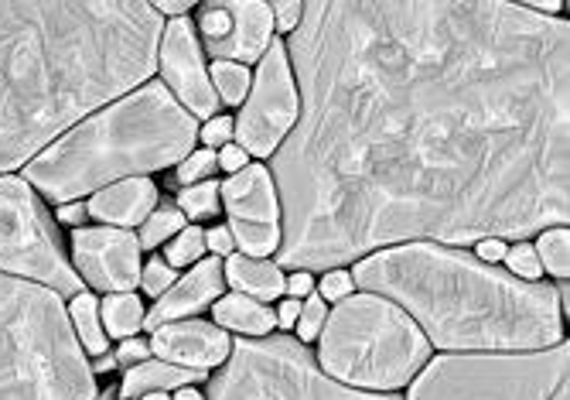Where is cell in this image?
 Here are the masks:
<instances>
[{"label": "cell", "mask_w": 570, "mask_h": 400, "mask_svg": "<svg viewBox=\"0 0 570 400\" xmlns=\"http://www.w3.org/2000/svg\"><path fill=\"white\" fill-rule=\"evenodd\" d=\"M301 114L274 155L277 267H342L406 240L567 226L563 18L527 4H304Z\"/></svg>", "instance_id": "1"}, {"label": "cell", "mask_w": 570, "mask_h": 400, "mask_svg": "<svg viewBox=\"0 0 570 400\" xmlns=\"http://www.w3.org/2000/svg\"><path fill=\"white\" fill-rule=\"evenodd\" d=\"M165 21L140 0L0 4V175L137 89L158 59Z\"/></svg>", "instance_id": "2"}, {"label": "cell", "mask_w": 570, "mask_h": 400, "mask_svg": "<svg viewBox=\"0 0 570 400\" xmlns=\"http://www.w3.org/2000/svg\"><path fill=\"white\" fill-rule=\"evenodd\" d=\"M352 284L417 319L448 353H537L560 345V287L520 281L441 243H406L355 264Z\"/></svg>", "instance_id": "3"}, {"label": "cell", "mask_w": 570, "mask_h": 400, "mask_svg": "<svg viewBox=\"0 0 570 400\" xmlns=\"http://www.w3.org/2000/svg\"><path fill=\"white\" fill-rule=\"evenodd\" d=\"M195 140L198 120L165 82H144L45 147L24 165V182L51 203H72L107 185L181 165L195 152Z\"/></svg>", "instance_id": "4"}, {"label": "cell", "mask_w": 570, "mask_h": 400, "mask_svg": "<svg viewBox=\"0 0 570 400\" xmlns=\"http://www.w3.org/2000/svg\"><path fill=\"white\" fill-rule=\"evenodd\" d=\"M0 400H96L62 297L8 274H0Z\"/></svg>", "instance_id": "5"}, {"label": "cell", "mask_w": 570, "mask_h": 400, "mask_svg": "<svg viewBox=\"0 0 570 400\" xmlns=\"http://www.w3.org/2000/svg\"><path fill=\"white\" fill-rule=\"evenodd\" d=\"M428 357L417 322L380 294L342 297L322 329V367L345 387L400 390L428 367Z\"/></svg>", "instance_id": "6"}, {"label": "cell", "mask_w": 570, "mask_h": 400, "mask_svg": "<svg viewBox=\"0 0 570 400\" xmlns=\"http://www.w3.org/2000/svg\"><path fill=\"white\" fill-rule=\"evenodd\" d=\"M570 345L537 353H454L428 363L410 400H567Z\"/></svg>", "instance_id": "7"}, {"label": "cell", "mask_w": 570, "mask_h": 400, "mask_svg": "<svg viewBox=\"0 0 570 400\" xmlns=\"http://www.w3.org/2000/svg\"><path fill=\"white\" fill-rule=\"evenodd\" d=\"M209 400H400L352 390L318 370L304 342L291 335L236 339L226 370L213 380Z\"/></svg>", "instance_id": "8"}, {"label": "cell", "mask_w": 570, "mask_h": 400, "mask_svg": "<svg viewBox=\"0 0 570 400\" xmlns=\"http://www.w3.org/2000/svg\"><path fill=\"white\" fill-rule=\"evenodd\" d=\"M0 271L56 294H82V277L66 261L56 226L18 175H0Z\"/></svg>", "instance_id": "9"}, {"label": "cell", "mask_w": 570, "mask_h": 400, "mask_svg": "<svg viewBox=\"0 0 570 400\" xmlns=\"http://www.w3.org/2000/svg\"><path fill=\"white\" fill-rule=\"evenodd\" d=\"M297 89L291 79L287 45L274 38L261 59L253 79V92H246V107L236 124V137L246 155L267 158L277 155V147L287 140V134L297 124Z\"/></svg>", "instance_id": "10"}, {"label": "cell", "mask_w": 570, "mask_h": 400, "mask_svg": "<svg viewBox=\"0 0 570 400\" xmlns=\"http://www.w3.org/2000/svg\"><path fill=\"white\" fill-rule=\"evenodd\" d=\"M198 28L216 62H261L274 41V14L264 0H213L198 11Z\"/></svg>", "instance_id": "11"}, {"label": "cell", "mask_w": 570, "mask_h": 400, "mask_svg": "<svg viewBox=\"0 0 570 400\" xmlns=\"http://www.w3.org/2000/svg\"><path fill=\"white\" fill-rule=\"evenodd\" d=\"M158 66H161L165 89L181 107H188L191 117L209 120L219 110V96L213 89L209 69L202 62V45L188 18H175L165 25L158 45Z\"/></svg>", "instance_id": "12"}, {"label": "cell", "mask_w": 570, "mask_h": 400, "mask_svg": "<svg viewBox=\"0 0 570 400\" xmlns=\"http://www.w3.org/2000/svg\"><path fill=\"white\" fill-rule=\"evenodd\" d=\"M72 254L79 277L99 291L130 294L140 284V243L130 230L96 226V230H76Z\"/></svg>", "instance_id": "13"}, {"label": "cell", "mask_w": 570, "mask_h": 400, "mask_svg": "<svg viewBox=\"0 0 570 400\" xmlns=\"http://www.w3.org/2000/svg\"><path fill=\"white\" fill-rule=\"evenodd\" d=\"M150 335V353H158L161 363L198 373H209V367L226 363L233 349L229 335L209 322H168Z\"/></svg>", "instance_id": "14"}, {"label": "cell", "mask_w": 570, "mask_h": 400, "mask_svg": "<svg viewBox=\"0 0 570 400\" xmlns=\"http://www.w3.org/2000/svg\"><path fill=\"white\" fill-rule=\"evenodd\" d=\"M223 287H226L223 261L219 257L202 261L191 274H185L178 284H171L158 297V305H154L144 315V325L140 329L154 332V329H161L168 322H181L185 315H195V312H202L209 302H216V297H223Z\"/></svg>", "instance_id": "15"}, {"label": "cell", "mask_w": 570, "mask_h": 400, "mask_svg": "<svg viewBox=\"0 0 570 400\" xmlns=\"http://www.w3.org/2000/svg\"><path fill=\"white\" fill-rule=\"evenodd\" d=\"M219 198L229 209V219L277 226L281 203L274 178L264 165H246L243 172H236L226 185H219Z\"/></svg>", "instance_id": "16"}, {"label": "cell", "mask_w": 570, "mask_h": 400, "mask_svg": "<svg viewBox=\"0 0 570 400\" xmlns=\"http://www.w3.org/2000/svg\"><path fill=\"white\" fill-rule=\"evenodd\" d=\"M154 203H158V188H154L150 178H127V182L99 188L89 198L86 216L110 223L114 230H130L154 213Z\"/></svg>", "instance_id": "17"}, {"label": "cell", "mask_w": 570, "mask_h": 400, "mask_svg": "<svg viewBox=\"0 0 570 400\" xmlns=\"http://www.w3.org/2000/svg\"><path fill=\"white\" fill-rule=\"evenodd\" d=\"M223 274L236 287V294H246V297H253V302H261L264 297V305H267L271 297L284 294V274L271 261H253V257L233 254L223 264Z\"/></svg>", "instance_id": "18"}, {"label": "cell", "mask_w": 570, "mask_h": 400, "mask_svg": "<svg viewBox=\"0 0 570 400\" xmlns=\"http://www.w3.org/2000/svg\"><path fill=\"white\" fill-rule=\"evenodd\" d=\"M198 380H209V373H198V370H181V367H171V363H140L134 370H127L124 383H120V393L124 400H140L144 393H165V390H181L188 383H198Z\"/></svg>", "instance_id": "19"}, {"label": "cell", "mask_w": 570, "mask_h": 400, "mask_svg": "<svg viewBox=\"0 0 570 400\" xmlns=\"http://www.w3.org/2000/svg\"><path fill=\"white\" fill-rule=\"evenodd\" d=\"M213 315H216V325L223 332L233 329V332H243L249 339H267L271 329L277 325V312L267 309L264 302H253V297H246V294L219 297Z\"/></svg>", "instance_id": "20"}, {"label": "cell", "mask_w": 570, "mask_h": 400, "mask_svg": "<svg viewBox=\"0 0 570 400\" xmlns=\"http://www.w3.org/2000/svg\"><path fill=\"white\" fill-rule=\"evenodd\" d=\"M226 230H229L233 243L243 250V257H253V261H267V257L274 254V250L281 246V226L229 219Z\"/></svg>", "instance_id": "21"}, {"label": "cell", "mask_w": 570, "mask_h": 400, "mask_svg": "<svg viewBox=\"0 0 570 400\" xmlns=\"http://www.w3.org/2000/svg\"><path fill=\"white\" fill-rule=\"evenodd\" d=\"M72 329H76L79 345H86V353H96V357L107 353V332L99 329V302L92 294L72 297Z\"/></svg>", "instance_id": "22"}, {"label": "cell", "mask_w": 570, "mask_h": 400, "mask_svg": "<svg viewBox=\"0 0 570 400\" xmlns=\"http://www.w3.org/2000/svg\"><path fill=\"white\" fill-rule=\"evenodd\" d=\"M102 325L117 339H130L144 325V305L134 294H110L102 297Z\"/></svg>", "instance_id": "23"}, {"label": "cell", "mask_w": 570, "mask_h": 400, "mask_svg": "<svg viewBox=\"0 0 570 400\" xmlns=\"http://www.w3.org/2000/svg\"><path fill=\"white\" fill-rule=\"evenodd\" d=\"M213 89H216V96L223 99V104H229V107L243 104L246 92H249V72H246V66L216 62L213 66Z\"/></svg>", "instance_id": "24"}, {"label": "cell", "mask_w": 570, "mask_h": 400, "mask_svg": "<svg viewBox=\"0 0 570 400\" xmlns=\"http://www.w3.org/2000/svg\"><path fill=\"white\" fill-rule=\"evenodd\" d=\"M181 213L185 219H202V216H216L219 213V185L209 178V182H198V185H188L181 188Z\"/></svg>", "instance_id": "25"}, {"label": "cell", "mask_w": 570, "mask_h": 400, "mask_svg": "<svg viewBox=\"0 0 570 400\" xmlns=\"http://www.w3.org/2000/svg\"><path fill=\"white\" fill-rule=\"evenodd\" d=\"M181 226H185V216H181L178 209H171V206H168V209H158V213H150V216L144 219V230H140L137 243L147 246V250H154L158 243L178 236Z\"/></svg>", "instance_id": "26"}, {"label": "cell", "mask_w": 570, "mask_h": 400, "mask_svg": "<svg viewBox=\"0 0 570 400\" xmlns=\"http://www.w3.org/2000/svg\"><path fill=\"white\" fill-rule=\"evenodd\" d=\"M567 243H570V233L567 226H553V230H543L540 236V264H547V271L560 281H567Z\"/></svg>", "instance_id": "27"}, {"label": "cell", "mask_w": 570, "mask_h": 400, "mask_svg": "<svg viewBox=\"0 0 570 400\" xmlns=\"http://www.w3.org/2000/svg\"><path fill=\"white\" fill-rule=\"evenodd\" d=\"M205 254V233L198 226H185L178 236H171L168 243V267H185L191 261H198Z\"/></svg>", "instance_id": "28"}, {"label": "cell", "mask_w": 570, "mask_h": 400, "mask_svg": "<svg viewBox=\"0 0 570 400\" xmlns=\"http://www.w3.org/2000/svg\"><path fill=\"white\" fill-rule=\"evenodd\" d=\"M219 168L216 155L205 147V152H191L181 165H178V182L181 185H198V182H209L213 172Z\"/></svg>", "instance_id": "29"}, {"label": "cell", "mask_w": 570, "mask_h": 400, "mask_svg": "<svg viewBox=\"0 0 570 400\" xmlns=\"http://www.w3.org/2000/svg\"><path fill=\"white\" fill-rule=\"evenodd\" d=\"M512 271V277H520V281H537L540 277V257H537V250L530 243H515L512 250H505V257H502Z\"/></svg>", "instance_id": "30"}, {"label": "cell", "mask_w": 570, "mask_h": 400, "mask_svg": "<svg viewBox=\"0 0 570 400\" xmlns=\"http://www.w3.org/2000/svg\"><path fill=\"white\" fill-rule=\"evenodd\" d=\"M325 319H328V309H325L322 297H307V302H301V315H297V342L318 339V332L325 329Z\"/></svg>", "instance_id": "31"}, {"label": "cell", "mask_w": 570, "mask_h": 400, "mask_svg": "<svg viewBox=\"0 0 570 400\" xmlns=\"http://www.w3.org/2000/svg\"><path fill=\"white\" fill-rule=\"evenodd\" d=\"M140 284L150 297H161L175 284V271L161 257H150L147 267H140Z\"/></svg>", "instance_id": "32"}, {"label": "cell", "mask_w": 570, "mask_h": 400, "mask_svg": "<svg viewBox=\"0 0 570 400\" xmlns=\"http://www.w3.org/2000/svg\"><path fill=\"white\" fill-rule=\"evenodd\" d=\"M233 130H236V124L229 120V117H213V120H205V127L198 130V137L205 140V147H226L229 144V137H233Z\"/></svg>", "instance_id": "33"}, {"label": "cell", "mask_w": 570, "mask_h": 400, "mask_svg": "<svg viewBox=\"0 0 570 400\" xmlns=\"http://www.w3.org/2000/svg\"><path fill=\"white\" fill-rule=\"evenodd\" d=\"M120 367H127V370H134V367H140V363H147L150 360V342H144V339H124V345L117 349V357H114Z\"/></svg>", "instance_id": "34"}, {"label": "cell", "mask_w": 570, "mask_h": 400, "mask_svg": "<svg viewBox=\"0 0 570 400\" xmlns=\"http://www.w3.org/2000/svg\"><path fill=\"white\" fill-rule=\"evenodd\" d=\"M271 14H274V28L294 31V28L301 25L304 4H297V0H284V4H271Z\"/></svg>", "instance_id": "35"}, {"label": "cell", "mask_w": 570, "mask_h": 400, "mask_svg": "<svg viewBox=\"0 0 570 400\" xmlns=\"http://www.w3.org/2000/svg\"><path fill=\"white\" fill-rule=\"evenodd\" d=\"M352 291V274L345 271H328L325 281H322V297H332V302H342Z\"/></svg>", "instance_id": "36"}, {"label": "cell", "mask_w": 570, "mask_h": 400, "mask_svg": "<svg viewBox=\"0 0 570 400\" xmlns=\"http://www.w3.org/2000/svg\"><path fill=\"white\" fill-rule=\"evenodd\" d=\"M216 162H219V168H226L229 175H236V172H243V168H246L249 155L243 152V147H236V144H226V147H223V155H219Z\"/></svg>", "instance_id": "37"}, {"label": "cell", "mask_w": 570, "mask_h": 400, "mask_svg": "<svg viewBox=\"0 0 570 400\" xmlns=\"http://www.w3.org/2000/svg\"><path fill=\"white\" fill-rule=\"evenodd\" d=\"M205 246L213 250V254H233V236H229V230L226 226H216V230H209V236H205Z\"/></svg>", "instance_id": "38"}, {"label": "cell", "mask_w": 570, "mask_h": 400, "mask_svg": "<svg viewBox=\"0 0 570 400\" xmlns=\"http://www.w3.org/2000/svg\"><path fill=\"white\" fill-rule=\"evenodd\" d=\"M311 287H315V281H311L307 271H297V274H291V281H284V291H287L291 297H297V302L311 294Z\"/></svg>", "instance_id": "39"}, {"label": "cell", "mask_w": 570, "mask_h": 400, "mask_svg": "<svg viewBox=\"0 0 570 400\" xmlns=\"http://www.w3.org/2000/svg\"><path fill=\"white\" fill-rule=\"evenodd\" d=\"M505 257V243L502 240H482L479 243V261L482 264H492V261H502Z\"/></svg>", "instance_id": "40"}, {"label": "cell", "mask_w": 570, "mask_h": 400, "mask_svg": "<svg viewBox=\"0 0 570 400\" xmlns=\"http://www.w3.org/2000/svg\"><path fill=\"white\" fill-rule=\"evenodd\" d=\"M297 315H301V302L297 297H287V302L281 305V312H277V325H297Z\"/></svg>", "instance_id": "41"}, {"label": "cell", "mask_w": 570, "mask_h": 400, "mask_svg": "<svg viewBox=\"0 0 570 400\" xmlns=\"http://www.w3.org/2000/svg\"><path fill=\"white\" fill-rule=\"evenodd\" d=\"M59 219H62V223H69V226H72V223H82V219H86V206H79V203L62 206V209H59Z\"/></svg>", "instance_id": "42"}, {"label": "cell", "mask_w": 570, "mask_h": 400, "mask_svg": "<svg viewBox=\"0 0 570 400\" xmlns=\"http://www.w3.org/2000/svg\"><path fill=\"white\" fill-rule=\"evenodd\" d=\"M154 11H158V14H171V18H185L191 11V4H188V0H181V4H154Z\"/></svg>", "instance_id": "43"}, {"label": "cell", "mask_w": 570, "mask_h": 400, "mask_svg": "<svg viewBox=\"0 0 570 400\" xmlns=\"http://www.w3.org/2000/svg\"><path fill=\"white\" fill-rule=\"evenodd\" d=\"M175 400H202V393L191 387H181V390H175Z\"/></svg>", "instance_id": "44"}, {"label": "cell", "mask_w": 570, "mask_h": 400, "mask_svg": "<svg viewBox=\"0 0 570 400\" xmlns=\"http://www.w3.org/2000/svg\"><path fill=\"white\" fill-rule=\"evenodd\" d=\"M96 367H99V370H110V367H117V360H114V357H99Z\"/></svg>", "instance_id": "45"}, {"label": "cell", "mask_w": 570, "mask_h": 400, "mask_svg": "<svg viewBox=\"0 0 570 400\" xmlns=\"http://www.w3.org/2000/svg\"><path fill=\"white\" fill-rule=\"evenodd\" d=\"M140 400H168V393H144Z\"/></svg>", "instance_id": "46"}, {"label": "cell", "mask_w": 570, "mask_h": 400, "mask_svg": "<svg viewBox=\"0 0 570 400\" xmlns=\"http://www.w3.org/2000/svg\"><path fill=\"white\" fill-rule=\"evenodd\" d=\"M99 400H114V393H110V390H102V393H99Z\"/></svg>", "instance_id": "47"}]
</instances>
